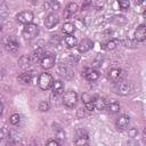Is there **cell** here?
Segmentation results:
<instances>
[{"instance_id": "obj_1", "label": "cell", "mask_w": 146, "mask_h": 146, "mask_svg": "<svg viewBox=\"0 0 146 146\" xmlns=\"http://www.w3.org/2000/svg\"><path fill=\"white\" fill-rule=\"evenodd\" d=\"M135 90V83L130 80H121L113 87V91L121 96H128Z\"/></svg>"}, {"instance_id": "obj_2", "label": "cell", "mask_w": 146, "mask_h": 146, "mask_svg": "<svg viewBox=\"0 0 146 146\" xmlns=\"http://www.w3.org/2000/svg\"><path fill=\"white\" fill-rule=\"evenodd\" d=\"M39 32H40L39 26L34 23H30V24H26L24 26V29L22 31V35L26 40H32L39 35Z\"/></svg>"}, {"instance_id": "obj_3", "label": "cell", "mask_w": 146, "mask_h": 146, "mask_svg": "<svg viewBox=\"0 0 146 146\" xmlns=\"http://www.w3.org/2000/svg\"><path fill=\"white\" fill-rule=\"evenodd\" d=\"M2 44L5 49L11 54H16L19 49V42L14 36H6L2 39Z\"/></svg>"}, {"instance_id": "obj_4", "label": "cell", "mask_w": 146, "mask_h": 146, "mask_svg": "<svg viewBox=\"0 0 146 146\" xmlns=\"http://www.w3.org/2000/svg\"><path fill=\"white\" fill-rule=\"evenodd\" d=\"M52 82H54V79L51 76V74L49 73H41L39 75V79H38V86L40 87V89L42 90H48L51 88L52 86Z\"/></svg>"}, {"instance_id": "obj_5", "label": "cell", "mask_w": 146, "mask_h": 146, "mask_svg": "<svg viewBox=\"0 0 146 146\" xmlns=\"http://www.w3.org/2000/svg\"><path fill=\"white\" fill-rule=\"evenodd\" d=\"M55 62H56V56L52 52H44L40 59V65L42 68L49 70V68L54 67Z\"/></svg>"}, {"instance_id": "obj_6", "label": "cell", "mask_w": 146, "mask_h": 146, "mask_svg": "<svg viewBox=\"0 0 146 146\" xmlns=\"http://www.w3.org/2000/svg\"><path fill=\"white\" fill-rule=\"evenodd\" d=\"M78 103V94L73 90H70V91H66L63 96V104L66 106V107H74Z\"/></svg>"}, {"instance_id": "obj_7", "label": "cell", "mask_w": 146, "mask_h": 146, "mask_svg": "<svg viewBox=\"0 0 146 146\" xmlns=\"http://www.w3.org/2000/svg\"><path fill=\"white\" fill-rule=\"evenodd\" d=\"M124 75H125L124 71H123L122 68H120V67H113V68L108 70V73H107L108 79H110L112 82H114V83L121 81V80L124 78Z\"/></svg>"}, {"instance_id": "obj_8", "label": "cell", "mask_w": 146, "mask_h": 146, "mask_svg": "<svg viewBox=\"0 0 146 146\" xmlns=\"http://www.w3.org/2000/svg\"><path fill=\"white\" fill-rule=\"evenodd\" d=\"M33 18H34V15H33V13L30 11V10H23V11H21V13H18V14L16 15L17 22L21 23V24H25V25L32 23Z\"/></svg>"}, {"instance_id": "obj_9", "label": "cell", "mask_w": 146, "mask_h": 146, "mask_svg": "<svg viewBox=\"0 0 146 146\" xmlns=\"http://www.w3.org/2000/svg\"><path fill=\"white\" fill-rule=\"evenodd\" d=\"M129 123H130V117H129L128 115H125V114L120 115V116L115 120V127H116V129L120 130V131L125 130V129L128 128Z\"/></svg>"}, {"instance_id": "obj_10", "label": "cell", "mask_w": 146, "mask_h": 146, "mask_svg": "<svg viewBox=\"0 0 146 146\" xmlns=\"http://www.w3.org/2000/svg\"><path fill=\"white\" fill-rule=\"evenodd\" d=\"M58 22H59V18H58V16H57L56 14L51 13V14H48V15L46 16L43 24H44L46 29H49V30H50V29L55 27V26L58 24Z\"/></svg>"}, {"instance_id": "obj_11", "label": "cell", "mask_w": 146, "mask_h": 146, "mask_svg": "<svg viewBox=\"0 0 146 146\" xmlns=\"http://www.w3.org/2000/svg\"><path fill=\"white\" fill-rule=\"evenodd\" d=\"M92 47H94L92 40H90V39H88V38H84V39H82L81 42L78 44V51H79L80 54H84V52L89 51L90 49H92Z\"/></svg>"}, {"instance_id": "obj_12", "label": "cell", "mask_w": 146, "mask_h": 146, "mask_svg": "<svg viewBox=\"0 0 146 146\" xmlns=\"http://www.w3.org/2000/svg\"><path fill=\"white\" fill-rule=\"evenodd\" d=\"M83 76L88 80V81H96V80H98L99 79V72L97 71V70H95V68H92V67H89V68H86L84 71H83Z\"/></svg>"}, {"instance_id": "obj_13", "label": "cell", "mask_w": 146, "mask_h": 146, "mask_svg": "<svg viewBox=\"0 0 146 146\" xmlns=\"http://www.w3.org/2000/svg\"><path fill=\"white\" fill-rule=\"evenodd\" d=\"M135 41L137 42H143L146 39V26L144 24H140L136 31H135Z\"/></svg>"}, {"instance_id": "obj_14", "label": "cell", "mask_w": 146, "mask_h": 146, "mask_svg": "<svg viewBox=\"0 0 146 146\" xmlns=\"http://www.w3.org/2000/svg\"><path fill=\"white\" fill-rule=\"evenodd\" d=\"M78 10V5L75 2H68L65 8H64V11H63V16L64 18H70L73 14H75Z\"/></svg>"}, {"instance_id": "obj_15", "label": "cell", "mask_w": 146, "mask_h": 146, "mask_svg": "<svg viewBox=\"0 0 146 146\" xmlns=\"http://www.w3.org/2000/svg\"><path fill=\"white\" fill-rule=\"evenodd\" d=\"M52 131H54V133H55L56 139H58V140H60V141H63V140L65 139V131H64V129H63V127H62L60 124H58V123H52Z\"/></svg>"}, {"instance_id": "obj_16", "label": "cell", "mask_w": 146, "mask_h": 146, "mask_svg": "<svg viewBox=\"0 0 146 146\" xmlns=\"http://www.w3.org/2000/svg\"><path fill=\"white\" fill-rule=\"evenodd\" d=\"M33 63L31 62V58H30V55H23L19 57L18 59V66L23 70H29L31 67Z\"/></svg>"}, {"instance_id": "obj_17", "label": "cell", "mask_w": 146, "mask_h": 146, "mask_svg": "<svg viewBox=\"0 0 146 146\" xmlns=\"http://www.w3.org/2000/svg\"><path fill=\"white\" fill-rule=\"evenodd\" d=\"M107 106V102L104 97H94V110L103 111Z\"/></svg>"}, {"instance_id": "obj_18", "label": "cell", "mask_w": 146, "mask_h": 146, "mask_svg": "<svg viewBox=\"0 0 146 146\" xmlns=\"http://www.w3.org/2000/svg\"><path fill=\"white\" fill-rule=\"evenodd\" d=\"M82 102L84 104V108L88 111H94V97H91L89 94L84 92L82 95Z\"/></svg>"}, {"instance_id": "obj_19", "label": "cell", "mask_w": 146, "mask_h": 146, "mask_svg": "<svg viewBox=\"0 0 146 146\" xmlns=\"http://www.w3.org/2000/svg\"><path fill=\"white\" fill-rule=\"evenodd\" d=\"M51 91L55 96H58L60 94H63L64 91V83L60 81V80H56L52 82V86H51Z\"/></svg>"}, {"instance_id": "obj_20", "label": "cell", "mask_w": 146, "mask_h": 146, "mask_svg": "<svg viewBox=\"0 0 146 146\" xmlns=\"http://www.w3.org/2000/svg\"><path fill=\"white\" fill-rule=\"evenodd\" d=\"M88 140H89L88 133L83 131L76 136L74 143H75V146H86V145H88Z\"/></svg>"}, {"instance_id": "obj_21", "label": "cell", "mask_w": 146, "mask_h": 146, "mask_svg": "<svg viewBox=\"0 0 146 146\" xmlns=\"http://www.w3.org/2000/svg\"><path fill=\"white\" fill-rule=\"evenodd\" d=\"M106 108H107V111H108L110 113L115 114V113H119V111H120V104H119V102H116V100H112V102H110V103L107 104Z\"/></svg>"}, {"instance_id": "obj_22", "label": "cell", "mask_w": 146, "mask_h": 146, "mask_svg": "<svg viewBox=\"0 0 146 146\" xmlns=\"http://www.w3.org/2000/svg\"><path fill=\"white\" fill-rule=\"evenodd\" d=\"M32 79H33V74L31 72H24L22 74L18 75V80L22 82V83H31L32 82Z\"/></svg>"}, {"instance_id": "obj_23", "label": "cell", "mask_w": 146, "mask_h": 146, "mask_svg": "<svg viewBox=\"0 0 146 146\" xmlns=\"http://www.w3.org/2000/svg\"><path fill=\"white\" fill-rule=\"evenodd\" d=\"M64 42H65V46L67 48H73V47L78 46V40L73 35H66L64 38Z\"/></svg>"}, {"instance_id": "obj_24", "label": "cell", "mask_w": 146, "mask_h": 146, "mask_svg": "<svg viewBox=\"0 0 146 146\" xmlns=\"http://www.w3.org/2000/svg\"><path fill=\"white\" fill-rule=\"evenodd\" d=\"M9 15V8L6 2H0V19H6Z\"/></svg>"}, {"instance_id": "obj_25", "label": "cell", "mask_w": 146, "mask_h": 146, "mask_svg": "<svg viewBox=\"0 0 146 146\" xmlns=\"http://www.w3.org/2000/svg\"><path fill=\"white\" fill-rule=\"evenodd\" d=\"M111 22H112L113 24H115V25L121 26V25H124V24L127 23V18H125L123 15H115V16L112 17Z\"/></svg>"}, {"instance_id": "obj_26", "label": "cell", "mask_w": 146, "mask_h": 146, "mask_svg": "<svg viewBox=\"0 0 146 146\" xmlns=\"http://www.w3.org/2000/svg\"><path fill=\"white\" fill-rule=\"evenodd\" d=\"M62 30H63V32L66 33L67 35H72V33L75 31V26H74V24H72V23L66 22V23L63 24Z\"/></svg>"}, {"instance_id": "obj_27", "label": "cell", "mask_w": 146, "mask_h": 146, "mask_svg": "<svg viewBox=\"0 0 146 146\" xmlns=\"http://www.w3.org/2000/svg\"><path fill=\"white\" fill-rule=\"evenodd\" d=\"M10 138V131L7 127H1L0 128V141L9 139Z\"/></svg>"}, {"instance_id": "obj_28", "label": "cell", "mask_w": 146, "mask_h": 146, "mask_svg": "<svg viewBox=\"0 0 146 146\" xmlns=\"http://www.w3.org/2000/svg\"><path fill=\"white\" fill-rule=\"evenodd\" d=\"M119 44V41L116 39H112V40H108L105 44H104V48L107 49V50H113L116 48V46Z\"/></svg>"}, {"instance_id": "obj_29", "label": "cell", "mask_w": 146, "mask_h": 146, "mask_svg": "<svg viewBox=\"0 0 146 146\" xmlns=\"http://www.w3.org/2000/svg\"><path fill=\"white\" fill-rule=\"evenodd\" d=\"M49 108H50V104L48 100H41L39 103V110L41 112H47V111H49Z\"/></svg>"}, {"instance_id": "obj_30", "label": "cell", "mask_w": 146, "mask_h": 146, "mask_svg": "<svg viewBox=\"0 0 146 146\" xmlns=\"http://www.w3.org/2000/svg\"><path fill=\"white\" fill-rule=\"evenodd\" d=\"M9 121H10V123H11V124H14V125L18 124V123H19V121H21V116H19V114H17V113L11 114V115H10V117H9Z\"/></svg>"}, {"instance_id": "obj_31", "label": "cell", "mask_w": 146, "mask_h": 146, "mask_svg": "<svg viewBox=\"0 0 146 146\" xmlns=\"http://www.w3.org/2000/svg\"><path fill=\"white\" fill-rule=\"evenodd\" d=\"M117 5H119L120 9L127 10V9L129 8V6H130V2H129L128 0H120V1H117Z\"/></svg>"}, {"instance_id": "obj_32", "label": "cell", "mask_w": 146, "mask_h": 146, "mask_svg": "<svg viewBox=\"0 0 146 146\" xmlns=\"http://www.w3.org/2000/svg\"><path fill=\"white\" fill-rule=\"evenodd\" d=\"M123 44H124V47H127V48H136V41H132V40H130V39H125V40L123 41Z\"/></svg>"}, {"instance_id": "obj_33", "label": "cell", "mask_w": 146, "mask_h": 146, "mask_svg": "<svg viewBox=\"0 0 146 146\" xmlns=\"http://www.w3.org/2000/svg\"><path fill=\"white\" fill-rule=\"evenodd\" d=\"M128 133H129V136H130L131 138H135V137H137V135H138V130H137V128H131V129H129Z\"/></svg>"}, {"instance_id": "obj_34", "label": "cell", "mask_w": 146, "mask_h": 146, "mask_svg": "<svg viewBox=\"0 0 146 146\" xmlns=\"http://www.w3.org/2000/svg\"><path fill=\"white\" fill-rule=\"evenodd\" d=\"M46 146H60L59 143L56 140V139H49L46 144Z\"/></svg>"}, {"instance_id": "obj_35", "label": "cell", "mask_w": 146, "mask_h": 146, "mask_svg": "<svg viewBox=\"0 0 146 146\" xmlns=\"http://www.w3.org/2000/svg\"><path fill=\"white\" fill-rule=\"evenodd\" d=\"M84 110L86 108H82V107H80L79 110H78V112H76V114H78V117H83L84 116Z\"/></svg>"}, {"instance_id": "obj_36", "label": "cell", "mask_w": 146, "mask_h": 146, "mask_svg": "<svg viewBox=\"0 0 146 146\" xmlns=\"http://www.w3.org/2000/svg\"><path fill=\"white\" fill-rule=\"evenodd\" d=\"M91 5H92V2H91V1H86V2L81 6V9H82V10H86V9H88V7H89V6H91Z\"/></svg>"}, {"instance_id": "obj_37", "label": "cell", "mask_w": 146, "mask_h": 146, "mask_svg": "<svg viewBox=\"0 0 146 146\" xmlns=\"http://www.w3.org/2000/svg\"><path fill=\"white\" fill-rule=\"evenodd\" d=\"M128 145H129V146H139V145H138V144H137L136 141H133V140L129 141V143H128Z\"/></svg>"}, {"instance_id": "obj_38", "label": "cell", "mask_w": 146, "mask_h": 146, "mask_svg": "<svg viewBox=\"0 0 146 146\" xmlns=\"http://www.w3.org/2000/svg\"><path fill=\"white\" fill-rule=\"evenodd\" d=\"M2 110H3V106H2V104H1V102H0V115L2 114Z\"/></svg>"}, {"instance_id": "obj_39", "label": "cell", "mask_w": 146, "mask_h": 146, "mask_svg": "<svg viewBox=\"0 0 146 146\" xmlns=\"http://www.w3.org/2000/svg\"><path fill=\"white\" fill-rule=\"evenodd\" d=\"M1 29H2V26H1V24H0V31H1Z\"/></svg>"}, {"instance_id": "obj_40", "label": "cell", "mask_w": 146, "mask_h": 146, "mask_svg": "<svg viewBox=\"0 0 146 146\" xmlns=\"http://www.w3.org/2000/svg\"><path fill=\"white\" fill-rule=\"evenodd\" d=\"M86 146H89V145H86Z\"/></svg>"}, {"instance_id": "obj_41", "label": "cell", "mask_w": 146, "mask_h": 146, "mask_svg": "<svg viewBox=\"0 0 146 146\" xmlns=\"http://www.w3.org/2000/svg\"><path fill=\"white\" fill-rule=\"evenodd\" d=\"M21 146H22V145H21Z\"/></svg>"}]
</instances>
